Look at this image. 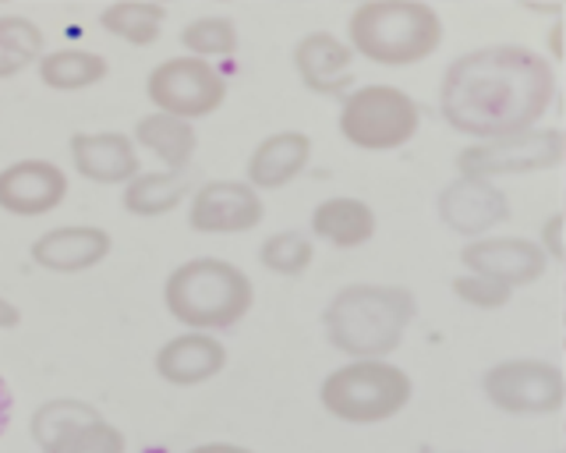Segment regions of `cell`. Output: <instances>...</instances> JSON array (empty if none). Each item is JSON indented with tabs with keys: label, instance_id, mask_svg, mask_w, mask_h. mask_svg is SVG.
I'll return each instance as SVG.
<instances>
[{
	"label": "cell",
	"instance_id": "10",
	"mask_svg": "<svg viewBox=\"0 0 566 453\" xmlns=\"http://www.w3.org/2000/svg\"><path fill=\"white\" fill-rule=\"evenodd\" d=\"M265 217L262 191L248 181H206L188 199V227L195 234H248Z\"/></svg>",
	"mask_w": 566,
	"mask_h": 453
},
{
	"label": "cell",
	"instance_id": "20",
	"mask_svg": "<svg viewBox=\"0 0 566 453\" xmlns=\"http://www.w3.org/2000/svg\"><path fill=\"white\" fill-rule=\"evenodd\" d=\"M138 149H146L156 156L167 170H188L195 152H199V135H195V120L174 117L164 110H153L146 117H138V125L132 131Z\"/></svg>",
	"mask_w": 566,
	"mask_h": 453
},
{
	"label": "cell",
	"instance_id": "21",
	"mask_svg": "<svg viewBox=\"0 0 566 453\" xmlns=\"http://www.w3.org/2000/svg\"><path fill=\"white\" fill-rule=\"evenodd\" d=\"M191 178L188 170H142L124 185L120 191V206L124 213L142 217V220H156L174 213L185 199H191Z\"/></svg>",
	"mask_w": 566,
	"mask_h": 453
},
{
	"label": "cell",
	"instance_id": "1",
	"mask_svg": "<svg viewBox=\"0 0 566 453\" xmlns=\"http://www.w3.org/2000/svg\"><path fill=\"white\" fill-rule=\"evenodd\" d=\"M556 99V72L545 54L521 43H489L447 64L439 82L442 120L468 138L535 128Z\"/></svg>",
	"mask_w": 566,
	"mask_h": 453
},
{
	"label": "cell",
	"instance_id": "18",
	"mask_svg": "<svg viewBox=\"0 0 566 453\" xmlns=\"http://www.w3.org/2000/svg\"><path fill=\"white\" fill-rule=\"evenodd\" d=\"M312 160V138L305 131H273L252 149L244 164V181L259 191H280L305 173Z\"/></svg>",
	"mask_w": 566,
	"mask_h": 453
},
{
	"label": "cell",
	"instance_id": "41",
	"mask_svg": "<svg viewBox=\"0 0 566 453\" xmlns=\"http://www.w3.org/2000/svg\"><path fill=\"white\" fill-rule=\"evenodd\" d=\"M0 4H8V0H0Z\"/></svg>",
	"mask_w": 566,
	"mask_h": 453
},
{
	"label": "cell",
	"instance_id": "23",
	"mask_svg": "<svg viewBox=\"0 0 566 453\" xmlns=\"http://www.w3.org/2000/svg\"><path fill=\"white\" fill-rule=\"evenodd\" d=\"M167 8L159 0H114L99 11V29L128 46H153L164 36Z\"/></svg>",
	"mask_w": 566,
	"mask_h": 453
},
{
	"label": "cell",
	"instance_id": "37",
	"mask_svg": "<svg viewBox=\"0 0 566 453\" xmlns=\"http://www.w3.org/2000/svg\"><path fill=\"white\" fill-rule=\"evenodd\" d=\"M563 347H566V312H563Z\"/></svg>",
	"mask_w": 566,
	"mask_h": 453
},
{
	"label": "cell",
	"instance_id": "30",
	"mask_svg": "<svg viewBox=\"0 0 566 453\" xmlns=\"http://www.w3.org/2000/svg\"><path fill=\"white\" fill-rule=\"evenodd\" d=\"M563 234H566V217L563 213H556V217H548L545 220V227H542V249L548 252V259H559L563 263V255H566V241H563Z\"/></svg>",
	"mask_w": 566,
	"mask_h": 453
},
{
	"label": "cell",
	"instance_id": "9",
	"mask_svg": "<svg viewBox=\"0 0 566 453\" xmlns=\"http://www.w3.org/2000/svg\"><path fill=\"white\" fill-rule=\"evenodd\" d=\"M482 390L506 414H556L563 411L566 376L545 358H506L485 372Z\"/></svg>",
	"mask_w": 566,
	"mask_h": 453
},
{
	"label": "cell",
	"instance_id": "32",
	"mask_svg": "<svg viewBox=\"0 0 566 453\" xmlns=\"http://www.w3.org/2000/svg\"><path fill=\"white\" fill-rule=\"evenodd\" d=\"M18 323H22V312H18L14 302H8L4 294H0V329H14Z\"/></svg>",
	"mask_w": 566,
	"mask_h": 453
},
{
	"label": "cell",
	"instance_id": "42",
	"mask_svg": "<svg viewBox=\"0 0 566 453\" xmlns=\"http://www.w3.org/2000/svg\"><path fill=\"white\" fill-rule=\"evenodd\" d=\"M563 453H566V450H563Z\"/></svg>",
	"mask_w": 566,
	"mask_h": 453
},
{
	"label": "cell",
	"instance_id": "38",
	"mask_svg": "<svg viewBox=\"0 0 566 453\" xmlns=\"http://www.w3.org/2000/svg\"><path fill=\"white\" fill-rule=\"evenodd\" d=\"M563 411H566V397H563ZM563 429H566V425H563Z\"/></svg>",
	"mask_w": 566,
	"mask_h": 453
},
{
	"label": "cell",
	"instance_id": "40",
	"mask_svg": "<svg viewBox=\"0 0 566 453\" xmlns=\"http://www.w3.org/2000/svg\"><path fill=\"white\" fill-rule=\"evenodd\" d=\"M563 266H566V255H563Z\"/></svg>",
	"mask_w": 566,
	"mask_h": 453
},
{
	"label": "cell",
	"instance_id": "26",
	"mask_svg": "<svg viewBox=\"0 0 566 453\" xmlns=\"http://www.w3.org/2000/svg\"><path fill=\"white\" fill-rule=\"evenodd\" d=\"M259 263L276 276H301L315 263V241L305 231H276L259 245Z\"/></svg>",
	"mask_w": 566,
	"mask_h": 453
},
{
	"label": "cell",
	"instance_id": "22",
	"mask_svg": "<svg viewBox=\"0 0 566 453\" xmlns=\"http://www.w3.org/2000/svg\"><path fill=\"white\" fill-rule=\"evenodd\" d=\"M111 72L103 54L96 50H85V46H61V50H46L35 64V75L53 93H82V89H93L99 85Z\"/></svg>",
	"mask_w": 566,
	"mask_h": 453
},
{
	"label": "cell",
	"instance_id": "3",
	"mask_svg": "<svg viewBox=\"0 0 566 453\" xmlns=\"http://www.w3.org/2000/svg\"><path fill=\"white\" fill-rule=\"evenodd\" d=\"M354 54L379 67L429 61L442 43V19L424 0H365L347 19Z\"/></svg>",
	"mask_w": 566,
	"mask_h": 453
},
{
	"label": "cell",
	"instance_id": "15",
	"mask_svg": "<svg viewBox=\"0 0 566 453\" xmlns=\"http://www.w3.org/2000/svg\"><path fill=\"white\" fill-rule=\"evenodd\" d=\"M153 369L170 387H202V382L217 379L227 369V347L223 340H217V334L185 329V334L170 337L159 347Z\"/></svg>",
	"mask_w": 566,
	"mask_h": 453
},
{
	"label": "cell",
	"instance_id": "2",
	"mask_svg": "<svg viewBox=\"0 0 566 453\" xmlns=\"http://www.w3.org/2000/svg\"><path fill=\"white\" fill-rule=\"evenodd\" d=\"M418 302L400 284H347L329 298L323 329L347 358H389L415 323Z\"/></svg>",
	"mask_w": 566,
	"mask_h": 453
},
{
	"label": "cell",
	"instance_id": "31",
	"mask_svg": "<svg viewBox=\"0 0 566 453\" xmlns=\"http://www.w3.org/2000/svg\"><path fill=\"white\" fill-rule=\"evenodd\" d=\"M11 414H14V393L8 387V379L0 376V435H4V429L11 425Z\"/></svg>",
	"mask_w": 566,
	"mask_h": 453
},
{
	"label": "cell",
	"instance_id": "24",
	"mask_svg": "<svg viewBox=\"0 0 566 453\" xmlns=\"http://www.w3.org/2000/svg\"><path fill=\"white\" fill-rule=\"evenodd\" d=\"M96 418H103V414L93 404H85V400L57 397V400H46V404H40L32 411L29 435H32V443L40 450H50V446H57L61 440H67L75 429L96 422Z\"/></svg>",
	"mask_w": 566,
	"mask_h": 453
},
{
	"label": "cell",
	"instance_id": "28",
	"mask_svg": "<svg viewBox=\"0 0 566 453\" xmlns=\"http://www.w3.org/2000/svg\"><path fill=\"white\" fill-rule=\"evenodd\" d=\"M453 298L464 302L468 308H478V312H500L513 302V287L495 281V276H485V273H460L453 276Z\"/></svg>",
	"mask_w": 566,
	"mask_h": 453
},
{
	"label": "cell",
	"instance_id": "7",
	"mask_svg": "<svg viewBox=\"0 0 566 453\" xmlns=\"http://www.w3.org/2000/svg\"><path fill=\"white\" fill-rule=\"evenodd\" d=\"M566 131L559 128H524L495 138H474L457 152V170L474 178H527L563 164Z\"/></svg>",
	"mask_w": 566,
	"mask_h": 453
},
{
	"label": "cell",
	"instance_id": "19",
	"mask_svg": "<svg viewBox=\"0 0 566 453\" xmlns=\"http://www.w3.org/2000/svg\"><path fill=\"white\" fill-rule=\"evenodd\" d=\"M376 209H371L365 199H354V196H333L323 199L312 209V220H308V231L312 238L326 241L333 249H361L376 238Z\"/></svg>",
	"mask_w": 566,
	"mask_h": 453
},
{
	"label": "cell",
	"instance_id": "14",
	"mask_svg": "<svg viewBox=\"0 0 566 453\" xmlns=\"http://www.w3.org/2000/svg\"><path fill=\"white\" fill-rule=\"evenodd\" d=\"M71 170L93 185H128L142 173L138 143L124 131H75L67 138Z\"/></svg>",
	"mask_w": 566,
	"mask_h": 453
},
{
	"label": "cell",
	"instance_id": "36",
	"mask_svg": "<svg viewBox=\"0 0 566 453\" xmlns=\"http://www.w3.org/2000/svg\"><path fill=\"white\" fill-rule=\"evenodd\" d=\"M563 164H566V152H563ZM559 213L566 217V196H563V209H559Z\"/></svg>",
	"mask_w": 566,
	"mask_h": 453
},
{
	"label": "cell",
	"instance_id": "33",
	"mask_svg": "<svg viewBox=\"0 0 566 453\" xmlns=\"http://www.w3.org/2000/svg\"><path fill=\"white\" fill-rule=\"evenodd\" d=\"M188 453H255V450L238 446V443H199V446H191Z\"/></svg>",
	"mask_w": 566,
	"mask_h": 453
},
{
	"label": "cell",
	"instance_id": "13",
	"mask_svg": "<svg viewBox=\"0 0 566 453\" xmlns=\"http://www.w3.org/2000/svg\"><path fill=\"white\" fill-rule=\"evenodd\" d=\"M67 199V173L53 160H14L0 170V209L35 220Z\"/></svg>",
	"mask_w": 566,
	"mask_h": 453
},
{
	"label": "cell",
	"instance_id": "5",
	"mask_svg": "<svg viewBox=\"0 0 566 453\" xmlns=\"http://www.w3.org/2000/svg\"><path fill=\"white\" fill-rule=\"evenodd\" d=\"M411 376L389 358H347L318 387L326 414L344 425H382L411 404Z\"/></svg>",
	"mask_w": 566,
	"mask_h": 453
},
{
	"label": "cell",
	"instance_id": "27",
	"mask_svg": "<svg viewBox=\"0 0 566 453\" xmlns=\"http://www.w3.org/2000/svg\"><path fill=\"white\" fill-rule=\"evenodd\" d=\"M238 25L227 14H202L181 29V46L195 57H234L238 54Z\"/></svg>",
	"mask_w": 566,
	"mask_h": 453
},
{
	"label": "cell",
	"instance_id": "8",
	"mask_svg": "<svg viewBox=\"0 0 566 453\" xmlns=\"http://www.w3.org/2000/svg\"><path fill=\"white\" fill-rule=\"evenodd\" d=\"M146 96L153 110L185 120H202L227 103V78L206 57H167L146 75Z\"/></svg>",
	"mask_w": 566,
	"mask_h": 453
},
{
	"label": "cell",
	"instance_id": "12",
	"mask_svg": "<svg viewBox=\"0 0 566 453\" xmlns=\"http://www.w3.org/2000/svg\"><path fill=\"white\" fill-rule=\"evenodd\" d=\"M460 263L471 273H485L495 281L517 287L538 284L548 270V252L542 249V241L531 238H513V234H482L471 238L460 249Z\"/></svg>",
	"mask_w": 566,
	"mask_h": 453
},
{
	"label": "cell",
	"instance_id": "16",
	"mask_svg": "<svg viewBox=\"0 0 566 453\" xmlns=\"http://www.w3.org/2000/svg\"><path fill=\"white\" fill-rule=\"evenodd\" d=\"M354 57L358 54H354V46L347 40L318 29V32H308V36L297 40L294 72H297L301 85L315 96H347L350 93L347 85L354 82L350 78Z\"/></svg>",
	"mask_w": 566,
	"mask_h": 453
},
{
	"label": "cell",
	"instance_id": "39",
	"mask_svg": "<svg viewBox=\"0 0 566 453\" xmlns=\"http://www.w3.org/2000/svg\"><path fill=\"white\" fill-rule=\"evenodd\" d=\"M563 298H566V287H563Z\"/></svg>",
	"mask_w": 566,
	"mask_h": 453
},
{
	"label": "cell",
	"instance_id": "4",
	"mask_svg": "<svg viewBox=\"0 0 566 453\" xmlns=\"http://www.w3.org/2000/svg\"><path fill=\"white\" fill-rule=\"evenodd\" d=\"M164 305L174 323L185 329H206V334H220V329L238 326L255 305V284L248 273L227 259H188L177 270H170L164 284Z\"/></svg>",
	"mask_w": 566,
	"mask_h": 453
},
{
	"label": "cell",
	"instance_id": "34",
	"mask_svg": "<svg viewBox=\"0 0 566 453\" xmlns=\"http://www.w3.org/2000/svg\"><path fill=\"white\" fill-rule=\"evenodd\" d=\"M159 4H185V0H159ZM206 4H230V0H206Z\"/></svg>",
	"mask_w": 566,
	"mask_h": 453
},
{
	"label": "cell",
	"instance_id": "25",
	"mask_svg": "<svg viewBox=\"0 0 566 453\" xmlns=\"http://www.w3.org/2000/svg\"><path fill=\"white\" fill-rule=\"evenodd\" d=\"M46 54V36L25 14H0V78H14L40 64Z\"/></svg>",
	"mask_w": 566,
	"mask_h": 453
},
{
	"label": "cell",
	"instance_id": "29",
	"mask_svg": "<svg viewBox=\"0 0 566 453\" xmlns=\"http://www.w3.org/2000/svg\"><path fill=\"white\" fill-rule=\"evenodd\" d=\"M43 453H124V432L106 422V418H96V422L75 429L67 440Z\"/></svg>",
	"mask_w": 566,
	"mask_h": 453
},
{
	"label": "cell",
	"instance_id": "6",
	"mask_svg": "<svg viewBox=\"0 0 566 453\" xmlns=\"http://www.w3.org/2000/svg\"><path fill=\"white\" fill-rule=\"evenodd\" d=\"M344 143L361 152H394L403 149L421 128V107L411 93L389 82H368L340 99L336 114Z\"/></svg>",
	"mask_w": 566,
	"mask_h": 453
},
{
	"label": "cell",
	"instance_id": "11",
	"mask_svg": "<svg viewBox=\"0 0 566 453\" xmlns=\"http://www.w3.org/2000/svg\"><path fill=\"white\" fill-rule=\"evenodd\" d=\"M436 213L442 227L453 234L482 238L492 227L510 220V199L492 178H474V173H457V178L439 191Z\"/></svg>",
	"mask_w": 566,
	"mask_h": 453
},
{
	"label": "cell",
	"instance_id": "17",
	"mask_svg": "<svg viewBox=\"0 0 566 453\" xmlns=\"http://www.w3.org/2000/svg\"><path fill=\"white\" fill-rule=\"evenodd\" d=\"M114 249V238L103 231V227H88V223H67V227H53V231L40 234L32 241V263L46 270V273H85L96 270Z\"/></svg>",
	"mask_w": 566,
	"mask_h": 453
},
{
	"label": "cell",
	"instance_id": "35",
	"mask_svg": "<svg viewBox=\"0 0 566 453\" xmlns=\"http://www.w3.org/2000/svg\"><path fill=\"white\" fill-rule=\"evenodd\" d=\"M287 4H308V0H287ZM344 4H365V0H344Z\"/></svg>",
	"mask_w": 566,
	"mask_h": 453
}]
</instances>
